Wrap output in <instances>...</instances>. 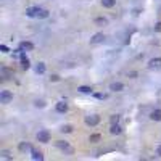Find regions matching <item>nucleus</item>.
Here are the masks:
<instances>
[{"instance_id":"obj_21","label":"nucleus","mask_w":161,"mask_h":161,"mask_svg":"<svg viewBox=\"0 0 161 161\" xmlns=\"http://www.w3.org/2000/svg\"><path fill=\"white\" fill-rule=\"evenodd\" d=\"M100 140V134H93V135H90V142H98Z\"/></svg>"},{"instance_id":"obj_26","label":"nucleus","mask_w":161,"mask_h":161,"mask_svg":"<svg viewBox=\"0 0 161 161\" xmlns=\"http://www.w3.org/2000/svg\"><path fill=\"white\" fill-rule=\"evenodd\" d=\"M0 50H2V52H3V53H7V52H8L7 45H0Z\"/></svg>"},{"instance_id":"obj_27","label":"nucleus","mask_w":161,"mask_h":161,"mask_svg":"<svg viewBox=\"0 0 161 161\" xmlns=\"http://www.w3.org/2000/svg\"><path fill=\"white\" fill-rule=\"evenodd\" d=\"M118 119H119V116H116V114H114V116L111 118V124H113V122H118Z\"/></svg>"},{"instance_id":"obj_5","label":"nucleus","mask_w":161,"mask_h":161,"mask_svg":"<svg viewBox=\"0 0 161 161\" xmlns=\"http://www.w3.org/2000/svg\"><path fill=\"white\" fill-rule=\"evenodd\" d=\"M161 68V58H152L148 61V69H160Z\"/></svg>"},{"instance_id":"obj_25","label":"nucleus","mask_w":161,"mask_h":161,"mask_svg":"<svg viewBox=\"0 0 161 161\" xmlns=\"http://www.w3.org/2000/svg\"><path fill=\"white\" fill-rule=\"evenodd\" d=\"M155 31H156V32H161V21L155 24Z\"/></svg>"},{"instance_id":"obj_1","label":"nucleus","mask_w":161,"mask_h":161,"mask_svg":"<svg viewBox=\"0 0 161 161\" xmlns=\"http://www.w3.org/2000/svg\"><path fill=\"white\" fill-rule=\"evenodd\" d=\"M37 140L42 142V143L50 142V132H48L47 129H40L39 132H37Z\"/></svg>"},{"instance_id":"obj_29","label":"nucleus","mask_w":161,"mask_h":161,"mask_svg":"<svg viewBox=\"0 0 161 161\" xmlns=\"http://www.w3.org/2000/svg\"><path fill=\"white\" fill-rule=\"evenodd\" d=\"M50 79H52V80H58V79H60V77L56 76V74H53V76H52V77H50Z\"/></svg>"},{"instance_id":"obj_15","label":"nucleus","mask_w":161,"mask_h":161,"mask_svg":"<svg viewBox=\"0 0 161 161\" xmlns=\"http://www.w3.org/2000/svg\"><path fill=\"white\" fill-rule=\"evenodd\" d=\"M31 145L28 143V142H21L20 143V152H23V153H26V152H31Z\"/></svg>"},{"instance_id":"obj_13","label":"nucleus","mask_w":161,"mask_h":161,"mask_svg":"<svg viewBox=\"0 0 161 161\" xmlns=\"http://www.w3.org/2000/svg\"><path fill=\"white\" fill-rule=\"evenodd\" d=\"M20 48H21V50H26V52H31L32 48H34V45H32L31 42H21Z\"/></svg>"},{"instance_id":"obj_3","label":"nucleus","mask_w":161,"mask_h":161,"mask_svg":"<svg viewBox=\"0 0 161 161\" xmlns=\"http://www.w3.org/2000/svg\"><path fill=\"white\" fill-rule=\"evenodd\" d=\"M100 122V116L98 114H89V116H85V124L87 126H97Z\"/></svg>"},{"instance_id":"obj_12","label":"nucleus","mask_w":161,"mask_h":161,"mask_svg":"<svg viewBox=\"0 0 161 161\" xmlns=\"http://www.w3.org/2000/svg\"><path fill=\"white\" fill-rule=\"evenodd\" d=\"M31 158H32L34 161H37V160H39V161H42V160H44V156H42V153H40V152H37V150H31Z\"/></svg>"},{"instance_id":"obj_19","label":"nucleus","mask_w":161,"mask_h":161,"mask_svg":"<svg viewBox=\"0 0 161 161\" xmlns=\"http://www.w3.org/2000/svg\"><path fill=\"white\" fill-rule=\"evenodd\" d=\"M95 23L98 24V26H105V24H108V20H106V18H97Z\"/></svg>"},{"instance_id":"obj_22","label":"nucleus","mask_w":161,"mask_h":161,"mask_svg":"<svg viewBox=\"0 0 161 161\" xmlns=\"http://www.w3.org/2000/svg\"><path fill=\"white\" fill-rule=\"evenodd\" d=\"M47 16H48V12H47V10H42V12L39 13V16H37V18H47Z\"/></svg>"},{"instance_id":"obj_23","label":"nucleus","mask_w":161,"mask_h":161,"mask_svg":"<svg viewBox=\"0 0 161 161\" xmlns=\"http://www.w3.org/2000/svg\"><path fill=\"white\" fill-rule=\"evenodd\" d=\"M0 155H2V158H5V160H12V156H8V152H0Z\"/></svg>"},{"instance_id":"obj_16","label":"nucleus","mask_w":161,"mask_h":161,"mask_svg":"<svg viewBox=\"0 0 161 161\" xmlns=\"http://www.w3.org/2000/svg\"><path fill=\"white\" fill-rule=\"evenodd\" d=\"M21 66H23V69H29V68H31V63H29V60L24 55H21Z\"/></svg>"},{"instance_id":"obj_28","label":"nucleus","mask_w":161,"mask_h":161,"mask_svg":"<svg viewBox=\"0 0 161 161\" xmlns=\"http://www.w3.org/2000/svg\"><path fill=\"white\" fill-rule=\"evenodd\" d=\"M156 155H158V156H161V145H158V147H156Z\"/></svg>"},{"instance_id":"obj_17","label":"nucleus","mask_w":161,"mask_h":161,"mask_svg":"<svg viewBox=\"0 0 161 161\" xmlns=\"http://www.w3.org/2000/svg\"><path fill=\"white\" fill-rule=\"evenodd\" d=\"M101 5H103L105 8H113L116 5V0H101Z\"/></svg>"},{"instance_id":"obj_4","label":"nucleus","mask_w":161,"mask_h":161,"mask_svg":"<svg viewBox=\"0 0 161 161\" xmlns=\"http://www.w3.org/2000/svg\"><path fill=\"white\" fill-rule=\"evenodd\" d=\"M40 12H42L40 7H29L28 10H26V15H28L29 18H36V16H39Z\"/></svg>"},{"instance_id":"obj_11","label":"nucleus","mask_w":161,"mask_h":161,"mask_svg":"<svg viewBox=\"0 0 161 161\" xmlns=\"http://www.w3.org/2000/svg\"><path fill=\"white\" fill-rule=\"evenodd\" d=\"M150 118H152L153 121H161V110L160 108L153 110V111L150 113Z\"/></svg>"},{"instance_id":"obj_20","label":"nucleus","mask_w":161,"mask_h":161,"mask_svg":"<svg viewBox=\"0 0 161 161\" xmlns=\"http://www.w3.org/2000/svg\"><path fill=\"white\" fill-rule=\"evenodd\" d=\"M61 132H71L72 131V126H69V124H64V126H61V129H60Z\"/></svg>"},{"instance_id":"obj_18","label":"nucleus","mask_w":161,"mask_h":161,"mask_svg":"<svg viewBox=\"0 0 161 161\" xmlns=\"http://www.w3.org/2000/svg\"><path fill=\"white\" fill-rule=\"evenodd\" d=\"M45 63H37V66H36V72L37 74H44L45 72Z\"/></svg>"},{"instance_id":"obj_10","label":"nucleus","mask_w":161,"mask_h":161,"mask_svg":"<svg viewBox=\"0 0 161 161\" xmlns=\"http://www.w3.org/2000/svg\"><path fill=\"white\" fill-rule=\"evenodd\" d=\"M55 108H56L58 113H66L68 111V103H66V101H58Z\"/></svg>"},{"instance_id":"obj_7","label":"nucleus","mask_w":161,"mask_h":161,"mask_svg":"<svg viewBox=\"0 0 161 161\" xmlns=\"http://www.w3.org/2000/svg\"><path fill=\"white\" fill-rule=\"evenodd\" d=\"M55 145H56V148L63 150V152H71V147H69V143H68V142H64V140L55 142Z\"/></svg>"},{"instance_id":"obj_2","label":"nucleus","mask_w":161,"mask_h":161,"mask_svg":"<svg viewBox=\"0 0 161 161\" xmlns=\"http://www.w3.org/2000/svg\"><path fill=\"white\" fill-rule=\"evenodd\" d=\"M12 100H13V93L10 92V90H2V92H0V103L8 105Z\"/></svg>"},{"instance_id":"obj_9","label":"nucleus","mask_w":161,"mask_h":161,"mask_svg":"<svg viewBox=\"0 0 161 161\" xmlns=\"http://www.w3.org/2000/svg\"><path fill=\"white\" fill-rule=\"evenodd\" d=\"M110 132H111L113 135H119V134L122 132V129H121V126L118 124V122H113L111 127H110Z\"/></svg>"},{"instance_id":"obj_8","label":"nucleus","mask_w":161,"mask_h":161,"mask_svg":"<svg viewBox=\"0 0 161 161\" xmlns=\"http://www.w3.org/2000/svg\"><path fill=\"white\" fill-rule=\"evenodd\" d=\"M122 89H124L122 82H111V84H110V90H111V92H121Z\"/></svg>"},{"instance_id":"obj_24","label":"nucleus","mask_w":161,"mask_h":161,"mask_svg":"<svg viewBox=\"0 0 161 161\" xmlns=\"http://www.w3.org/2000/svg\"><path fill=\"white\" fill-rule=\"evenodd\" d=\"M34 105H36V106H40V108H42V106H44V100H36V101H34Z\"/></svg>"},{"instance_id":"obj_14","label":"nucleus","mask_w":161,"mask_h":161,"mask_svg":"<svg viewBox=\"0 0 161 161\" xmlns=\"http://www.w3.org/2000/svg\"><path fill=\"white\" fill-rule=\"evenodd\" d=\"M77 90H79L80 93H92L93 92V89L89 87V85H79V87H77Z\"/></svg>"},{"instance_id":"obj_6","label":"nucleus","mask_w":161,"mask_h":161,"mask_svg":"<svg viewBox=\"0 0 161 161\" xmlns=\"http://www.w3.org/2000/svg\"><path fill=\"white\" fill-rule=\"evenodd\" d=\"M103 40H105V34H103V32H97L95 36H92L90 44H101Z\"/></svg>"}]
</instances>
